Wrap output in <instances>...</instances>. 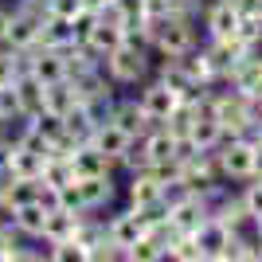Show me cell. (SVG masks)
<instances>
[{"label":"cell","instance_id":"3957f363","mask_svg":"<svg viewBox=\"0 0 262 262\" xmlns=\"http://www.w3.org/2000/svg\"><path fill=\"white\" fill-rule=\"evenodd\" d=\"M153 47L161 51V59H180L196 47V32H192V16L184 12H168L164 20L153 24Z\"/></svg>","mask_w":262,"mask_h":262},{"label":"cell","instance_id":"8992f818","mask_svg":"<svg viewBox=\"0 0 262 262\" xmlns=\"http://www.w3.org/2000/svg\"><path fill=\"white\" fill-rule=\"evenodd\" d=\"M180 94H176L164 78H153V82H145V90H141V106H145V114L153 118V125H161L168 114H172L176 106H180Z\"/></svg>","mask_w":262,"mask_h":262},{"label":"cell","instance_id":"d4e9b609","mask_svg":"<svg viewBox=\"0 0 262 262\" xmlns=\"http://www.w3.org/2000/svg\"><path fill=\"white\" fill-rule=\"evenodd\" d=\"M20 118V102H16V86H0V121Z\"/></svg>","mask_w":262,"mask_h":262},{"label":"cell","instance_id":"7c38bea8","mask_svg":"<svg viewBox=\"0 0 262 262\" xmlns=\"http://www.w3.org/2000/svg\"><path fill=\"white\" fill-rule=\"evenodd\" d=\"M188 141L196 145L200 153H215L219 145L227 141V133H223V125L215 121V114H211L208 106L200 110V118H196V125H192V133H188Z\"/></svg>","mask_w":262,"mask_h":262},{"label":"cell","instance_id":"d6986e66","mask_svg":"<svg viewBox=\"0 0 262 262\" xmlns=\"http://www.w3.org/2000/svg\"><path fill=\"white\" fill-rule=\"evenodd\" d=\"M43 164H47V153H35L28 145L12 141V153H8V172L12 176H43Z\"/></svg>","mask_w":262,"mask_h":262},{"label":"cell","instance_id":"4fadbf2b","mask_svg":"<svg viewBox=\"0 0 262 262\" xmlns=\"http://www.w3.org/2000/svg\"><path fill=\"white\" fill-rule=\"evenodd\" d=\"M141 145H145V157H149V164H176V161H180V157H176L180 141H176V137L164 129V125H153V129L141 137Z\"/></svg>","mask_w":262,"mask_h":262},{"label":"cell","instance_id":"484cf974","mask_svg":"<svg viewBox=\"0 0 262 262\" xmlns=\"http://www.w3.org/2000/svg\"><path fill=\"white\" fill-rule=\"evenodd\" d=\"M8 24H12V12L0 8V39H8Z\"/></svg>","mask_w":262,"mask_h":262},{"label":"cell","instance_id":"ffe728a7","mask_svg":"<svg viewBox=\"0 0 262 262\" xmlns=\"http://www.w3.org/2000/svg\"><path fill=\"white\" fill-rule=\"evenodd\" d=\"M78 192H82L86 211H98L114 200V180H110V176H82V180H78Z\"/></svg>","mask_w":262,"mask_h":262},{"label":"cell","instance_id":"5bb4252c","mask_svg":"<svg viewBox=\"0 0 262 262\" xmlns=\"http://www.w3.org/2000/svg\"><path fill=\"white\" fill-rule=\"evenodd\" d=\"M16 102H20V118L28 121V118H35L39 110H43V94H47V86L39 82L35 75H28V71H20L16 75Z\"/></svg>","mask_w":262,"mask_h":262},{"label":"cell","instance_id":"30bf717a","mask_svg":"<svg viewBox=\"0 0 262 262\" xmlns=\"http://www.w3.org/2000/svg\"><path fill=\"white\" fill-rule=\"evenodd\" d=\"M47 204L43 200H32V204H20L12 208V227L20 231L24 239H43V227H47Z\"/></svg>","mask_w":262,"mask_h":262},{"label":"cell","instance_id":"7a4b0ae2","mask_svg":"<svg viewBox=\"0 0 262 262\" xmlns=\"http://www.w3.org/2000/svg\"><path fill=\"white\" fill-rule=\"evenodd\" d=\"M102 63H106V78L114 86H137V82L149 78V47L125 39V43L114 47Z\"/></svg>","mask_w":262,"mask_h":262},{"label":"cell","instance_id":"83f0119b","mask_svg":"<svg viewBox=\"0 0 262 262\" xmlns=\"http://www.w3.org/2000/svg\"><path fill=\"white\" fill-rule=\"evenodd\" d=\"M86 8H94V12H102V8H110V0H82Z\"/></svg>","mask_w":262,"mask_h":262},{"label":"cell","instance_id":"277c9868","mask_svg":"<svg viewBox=\"0 0 262 262\" xmlns=\"http://www.w3.org/2000/svg\"><path fill=\"white\" fill-rule=\"evenodd\" d=\"M254 149L247 137H227V141L215 149V161H219V172L223 180H251L254 176Z\"/></svg>","mask_w":262,"mask_h":262},{"label":"cell","instance_id":"8fae6325","mask_svg":"<svg viewBox=\"0 0 262 262\" xmlns=\"http://www.w3.org/2000/svg\"><path fill=\"white\" fill-rule=\"evenodd\" d=\"M239 24H243V16H239V8H235L231 0H219V4H211V8L204 12V28H208L211 39H227V35H235V32H239Z\"/></svg>","mask_w":262,"mask_h":262},{"label":"cell","instance_id":"f1b7e54d","mask_svg":"<svg viewBox=\"0 0 262 262\" xmlns=\"http://www.w3.org/2000/svg\"><path fill=\"white\" fill-rule=\"evenodd\" d=\"M254 106H258V114H262V94H258V98H254Z\"/></svg>","mask_w":262,"mask_h":262},{"label":"cell","instance_id":"4316f807","mask_svg":"<svg viewBox=\"0 0 262 262\" xmlns=\"http://www.w3.org/2000/svg\"><path fill=\"white\" fill-rule=\"evenodd\" d=\"M254 176H258V180H262V145H258V149H254Z\"/></svg>","mask_w":262,"mask_h":262},{"label":"cell","instance_id":"2e32d148","mask_svg":"<svg viewBox=\"0 0 262 262\" xmlns=\"http://www.w3.org/2000/svg\"><path fill=\"white\" fill-rule=\"evenodd\" d=\"M211 219H215V223H223L227 231H243L247 223H251L243 196H211Z\"/></svg>","mask_w":262,"mask_h":262},{"label":"cell","instance_id":"44dd1931","mask_svg":"<svg viewBox=\"0 0 262 262\" xmlns=\"http://www.w3.org/2000/svg\"><path fill=\"white\" fill-rule=\"evenodd\" d=\"M75 106H78V94H75V82H71V78H63V82H51V86H47L43 110H51V114H59V118H67Z\"/></svg>","mask_w":262,"mask_h":262},{"label":"cell","instance_id":"7402d4cb","mask_svg":"<svg viewBox=\"0 0 262 262\" xmlns=\"http://www.w3.org/2000/svg\"><path fill=\"white\" fill-rule=\"evenodd\" d=\"M164 258H180V262H204V254H200V243L196 235H180L176 231L172 243H168V251H164Z\"/></svg>","mask_w":262,"mask_h":262},{"label":"cell","instance_id":"603a6c76","mask_svg":"<svg viewBox=\"0 0 262 262\" xmlns=\"http://www.w3.org/2000/svg\"><path fill=\"white\" fill-rule=\"evenodd\" d=\"M121 258H133V262H157V258H164V247L157 239H149V235H141V239L133 243L129 251L121 254Z\"/></svg>","mask_w":262,"mask_h":262},{"label":"cell","instance_id":"e0dca14e","mask_svg":"<svg viewBox=\"0 0 262 262\" xmlns=\"http://www.w3.org/2000/svg\"><path fill=\"white\" fill-rule=\"evenodd\" d=\"M71 164H75V176L82 180V176H110L114 172V161H110L102 149H94V145H78L75 153H71Z\"/></svg>","mask_w":262,"mask_h":262},{"label":"cell","instance_id":"ba28073f","mask_svg":"<svg viewBox=\"0 0 262 262\" xmlns=\"http://www.w3.org/2000/svg\"><path fill=\"white\" fill-rule=\"evenodd\" d=\"M137 141V137H129V133L121 129L118 121H98V129H94V137H90V145H94V149H102V153L110 157V161L114 164H121V157L129 153V145Z\"/></svg>","mask_w":262,"mask_h":262},{"label":"cell","instance_id":"6da1fadb","mask_svg":"<svg viewBox=\"0 0 262 262\" xmlns=\"http://www.w3.org/2000/svg\"><path fill=\"white\" fill-rule=\"evenodd\" d=\"M204 106L215 114V121L223 125V133H227V137H239V133L247 129L254 118H258V106H254V98L239 94L235 86L223 90V94H204Z\"/></svg>","mask_w":262,"mask_h":262},{"label":"cell","instance_id":"ac0fdd59","mask_svg":"<svg viewBox=\"0 0 262 262\" xmlns=\"http://www.w3.org/2000/svg\"><path fill=\"white\" fill-rule=\"evenodd\" d=\"M39 47H51V51H67L75 43V24L63 20V16H47L43 12V32H39Z\"/></svg>","mask_w":262,"mask_h":262},{"label":"cell","instance_id":"52a82bcc","mask_svg":"<svg viewBox=\"0 0 262 262\" xmlns=\"http://www.w3.org/2000/svg\"><path fill=\"white\" fill-rule=\"evenodd\" d=\"M145 235V219H141V211L137 208H129V211H121V215H114L106 223V239L118 247V254H125L133 247V243Z\"/></svg>","mask_w":262,"mask_h":262},{"label":"cell","instance_id":"cb8c5ba5","mask_svg":"<svg viewBox=\"0 0 262 262\" xmlns=\"http://www.w3.org/2000/svg\"><path fill=\"white\" fill-rule=\"evenodd\" d=\"M239 196H243V204H247L251 223H258V219H262V180H258V176H251V180H247V188H243Z\"/></svg>","mask_w":262,"mask_h":262},{"label":"cell","instance_id":"9c48e42d","mask_svg":"<svg viewBox=\"0 0 262 262\" xmlns=\"http://www.w3.org/2000/svg\"><path fill=\"white\" fill-rule=\"evenodd\" d=\"M196 243H200V254H204V262L208 258H215V262H223V254H227V243H231V231L223 227V223H215V219H204L196 231Z\"/></svg>","mask_w":262,"mask_h":262},{"label":"cell","instance_id":"5b68a950","mask_svg":"<svg viewBox=\"0 0 262 262\" xmlns=\"http://www.w3.org/2000/svg\"><path fill=\"white\" fill-rule=\"evenodd\" d=\"M39 32H43V12L24 4L20 12H12V24H8V43L16 51H32L39 47Z\"/></svg>","mask_w":262,"mask_h":262},{"label":"cell","instance_id":"9a60e30c","mask_svg":"<svg viewBox=\"0 0 262 262\" xmlns=\"http://www.w3.org/2000/svg\"><path fill=\"white\" fill-rule=\"evenodd\" d=\"M110 121H118V125L129 133V137H145V133L153 129V118L145 114L141 102H114V110H110Z\"/></svg>","mask_w":262,"mask_h":262}]
</instances>
